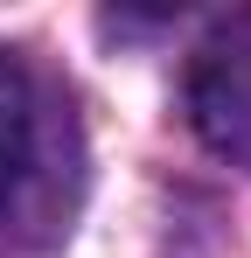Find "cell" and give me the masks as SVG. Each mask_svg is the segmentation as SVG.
Listing matches in <instances>:
<instances>
[{
  "mask_svg": "<svg viewBox=\"0 0 251 258\" xmlns=\"http://www.w3.org/2000/svg\"><path fill=\"white\" fill-rule=\"evenodd\" d=\"M42 181V91L21 56L0 49V230L28 210Z\"/></svg>",
  "mask_w": 251,
  "mask_h": 258,
  "instance_id": "2",
  "label": "cell"
},
{
  "mask_svg": "<svg viewBox=\"0 0 251 258\" xmlns=\"http://www.w3.org/2000/svg\"><path fill=\"white\" fill-rule=\"evenodd\" d=\"M189 119L223 161L251 168V7L216 21L189 70Z\"/></svg>",
  "mask_w": 251,
  "mask_h": 258,
  "instance_id": "1",
  "label": "cell"
}]
</instances>
